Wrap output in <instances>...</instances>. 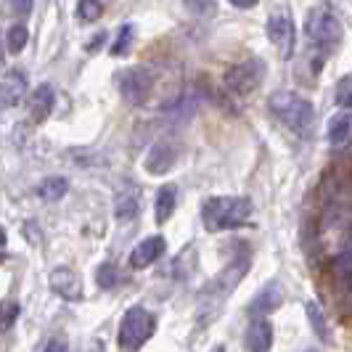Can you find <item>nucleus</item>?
<instances>
[{
  "label": "nucleus",
  "instance_id": "nucleus-1",
  "mask_svg": "<svg viewBox=\"0 0 352 352\" xmlns=\"http://www.w3.org/2000/svg\"><path fill=\"white\" fill-rule=\"evenodd\" d=\"M249 220H252V201L247 196H210L201 201V223L212 233L241 228Z\"/></svg>",
  "mask_w": 352,
  "mask_h": 352
},
{
  "label": "nucleus",
  "instance_id": "nucleus-2",
  "mask_svg": "<svg viewBox=\"0 0 352 352\" xmlns=\"http://www.w3.org/2000/svg\"><path fill=\"white\" fill-rule=\"evenodd\" d=\"M270 111L292 133H297V135H307L313 122H316V109H313V104L307 98H302L300 93H292V90L273 93L270 96Z\"/></svg>",
  "mask_w": 352,
  "mask_h": 352
},
{
  "label": "nucleus",
  "instance_id": "nucleus-3",
  "mask_svg": "<svg viewBox=\"0 0 352 352\" xmlns=\"http://www.w3.org/2000/svg\"><path fill=\"white\" fill-rule=\"evenodd\" d=\"M157 331V318L146 307H130L120 323V347L122 352H138Z\"/></svg>",
  "mask_w": 352,
  "mask_h": 352
},
{
  "label": "nucleus",
  "instance_id": "nucleus-4",
  "mask_svg": "<svg viewBox=\"0 0 352 352\" xmlns=\"http://www.w3.org/2000/svg\"><path fill=\"white\" fill-rule=\"evenodd\" d=\"M307 37L320 51H334L342 40V21L329 6H318L307 19Z\"/></svg>",
  "mask_w": 352,
  "mask_h": 352
},
{
  "label": "nucleus",
  "instance_id": "nucleus-5",
  "mask_svg": "<svg viewBox=\"0 0 352 352\" xmlns=\"http://www.w3.org/2000/svg\"><path fill=\"white\" fill-rule=\"evenodd\" d=\"M265 80V61L263 58H247L239 61L236 67L226 72V88L236 96H249L252 90H257Z\"/></svg>",
  "mask_w": 352,
  "mask_h": 352
},
{
  "label": "nucleus",
  "instance_id": "nucleus-6",
  "mask_svg": "<svg viewBox=\"0 0 352 352\" xmlns=\"http://www.w3.org/2000/svg\"><path fill=\"white\" fill-rule=\"evenodd\" d=\"M151 82L154 77L146 67H130L120 77V93L130 106H141L151 93Z\"/></svg>",
  "mask_w": 352,
  "mask_h": 352
},
{
  "label": "nucleus",
  "instance_id": "nucleus-7",
  "mask_svg": "<svg viewBox=\"0 0 352 352\" xmlns=\"http://www.w3.org/2000/svg\"><path fill=\"white\" fill-rule=\"evenodd\" d=\"M48 283H51V289L61 300H82V278H80V273L74 267H67V265L53 267L51 276H48Z\"/></svg>",
  "mask_w": 352,
  "mask_h": 352
},
{
  "label": "nucleus",
  "instance_id": "nucleus-8",
  "mask_svg": "<svg viewBox=\"0 0 352 352\" xmlns=\"http://www.w3.org/2000/svg\"><path fill=\"white\" fill-rule=\"evenodd\" d=\"M265 32H267V40L278 48V53H281L283 58H289V56L294 53L297 32H294V24H292V19L289 16H270L267 19Z\"/></svg>",
  "mask_w": 352,
  "mask_h": 352
},
{
  "label": "nucleus",
  "instance_id": "nucleus-9",
  "mask_svg": "<svg viewBox=\"0 0 352 352\" xmlns=\"http://www.w3.org/2000/svg\"><path fill=\"white\" fill-rule=\"evenodd\" d=\"M177 154H180V151H177V146L173 141H157L148 148L143 167H146L151 175H164V173H170V170L175 167Z\"/></svg>",
  "mask_w": 352,
  "mask_h": 352
},
{
  "label": "nucleus",
  "instance_id": "nucleus-10",
  "mask_svg": "<svg viewBox=\"0 0 352 352\" xmlns=\"http://www.w3.org/2000/svg\"><path fill=\"white\" fill-rule=\"evenodd\" d=\"M27 96V74L21 69H8L0 80V101L3 109L19 106V101Z\"/></svg>",
  "mask_w": 352,
  "mask_h": 352
},
{
  "label": "nucleus",
  "instance_id": "nucleus-11",
  "mask_svg": "<svg viewBox=\"0 0 352 352\" xmlns=\"http://www.w3.org/2000/svg\"><path fill=\"white\" fill-rule=\"evenodd\" d=\"M164 236H148V239H143L138 247L130 252V265L135 267V270H143V267H148V265H154L164 254Z\"/></svg>",
  "mask_w": 352,
  "mask_h": 352
},
{
  "label": "nucleus",
  "instance_id": "nucleus-12",
  "mask_svg": "<svg viewBox=\"0 0 352 352\" xmlns=\"http://www.w3.org/2000/svg\"><path fill=\"white\" fill-rule=\"evenodd\" d=\"M283 302V289L278 281H270L263 292H257V297L249 302V313L252 316H267L273 313L278 305Z\"/></svg>",
  "mask_w": 352,
  "mask_h": 352
},
{
  "label": "nucleus",
  "instance_id": "nucleus-13",
  "mask_svg": "<svg viewBox=\"0 0 352 352\" xmlns=\"http://www.w3.org/2000/svg\"><path fill=\"white\" fill-rule=\"evenodd\" d=\"M247 352H270L273 347V326L267 320H254L247 329Z\"/></svg>",
  "mask_w": 352,
  "mask_h": 352
},
{
  "label": "nucleus",
  "instance_id": "nucleus-14",
  "mask_svg": "<svg viewBox=\"0 0 352 352\" xmlns=\"http://www.w3.org/2000/svg\"><path fill=\"white\" fill-rule=\"evenodd\" d=\"M53 106H56V93H53V88L51 85H40L32 93V98H30V114H32L35 122H43V120H48Z\"/></svg>",
  "mask_w": 352,
  "mask_h": 352
},
{
  "label": "nucleus",
  "instance_id": "nucleus-15",
  "mask_svg": "<svg viewBox=\"0 0 352 352\" xmlns=\"http://www.w3.org/2000/svg\"><path fill=\"white\" fill-rule=\"evenodd\" d=\"M138 210H141V194H138V188L130 186V191H120V194H117V201H114V214H117V220L130 223V220H135Z\"/></svg>",
  "mask_w": 352,
  "mask_h": 352
},
{
  "label": "nucleus",
  "instance_id": "nucleus-16",
  "mask_svg": "<svg viewBox=\"0 0 352 352\" xmlns=\"http://www.w3.org/2000/svg\"><path fill=\"white\" fill-rule=\"evenodd\" d=\"M175 204H177V188L173 186V183L162 186L157 194V204H154L157 223H167V220L173 217V212H175Z\"/></svg>",
  "mask_w": 352,
  "mask_h": 352
},
{
  "label": "nucleus",
  "instance_id": "nucleus-17",
  "mask_svg": "<svg viewBox=\"0 0 352 352\" xmlns=\"http://www.w3.org/2000/svg\"><path fill=\"white\" fill-rule=\"evenodd\" d=\"M350 130H352V114L350 111H339V114H334V117L329 120L326 135H329V141L334 143V146H339V143L347 141Z\"/></svg>",
  "mask_w": 352,
  "mask_h": 352
},
{
  "label": "nucleus",
  "instance_id": "nucleus-18",
  "mask_svg": "<svg viewBox=\"0 0 352 352\" xmlns=\"http://www.w3.org/2000/svg\"><path fill=\"white\" fill-rule=\"evenodd\" d=\"M305 313H307V320H310V326H313V331L320 342H329L331 339V331H329V323H326V316H323V310H320V305L316 300L305 302Z\"/></svg>",
  "mask_w": 352,
  "mask_h": 352
},
{
  "label": "nucleus",
  "instance_id": "nucleus-19",
  "mask_svg": "<svg viewBox=\"0 0 352 352\" xmlns=\"http://www.w3.org/2000/svg\"><path fill=\"white\" fill-rule=\"evenodd\" d=\"M67 191H69V180H67V177H58V175L45 177V180L37 186V196L45 199V201H58Z\"/></svg>",
  "mask_w": 352,
  "mask_h": 352
},
{
  "label": "nucleus",
  "instance_id": "nucleus-20",
  "mask_svg": "<svg viewBox=\"0 0 352 352\" xmlns=\"http://www.w3.org/2000/svg\"><path fill=\"white\" fill-rule=\"evenodd\" d=\"M27 40H30L27 27L24 24H14L8 30V35H6V48H8V53H21L27 48Z\"/></svg>",
  "mask_w": 352,
  "mask_h": 352
},
{
  "label": "nucleus",
  "instance_id": "nucleus-21",
  "mask_svg": "<svg viewBox=\"0 0 352 352\" xmlns=\"http://www.w3.org/2000/svg\"><path fill=\"white\" fill-rule=\"evenodd\" d=\"M101 14H104V3L101 0H80V6H77V16L82 21H98Z\"/></svg>",
  "mask_w": 352,
  "mask_h": 352
},
{
  "label": "nucleus",
  "instance_id": "nucleus-22",
  "mask_svg": "<svg viewBox=\"0 0 352 352\" xmlns=\"http://www.w3.org/2000/svg\"><path fill=\"white\" fill-rule=\"evenodd\" d=\"M96 278H98V286L101 289H114L120 283V273L111 263H104L98 270H96Z\"/></svg>",
  "mask_w": 352,
  "mask_h": 352
},
{
  "label": "nucleus",
  "instance_id": "nucleus-23",
  "mask_svg": "<svg viewBox=\"0 0 352 352\" xmlns=\"http://www.w3.org/2000/svg\"><path fill=\"white\" fill-rule=\"evenodd\" d=\"M336 104L342 109H352V74L336 85Z\"/></svg>",
  "mask_w": 352,
  "mask_h": 352
},
{
  "label": "nucleus",
  "instance_id": "nucleus-24",
  "mask_svg": "<svg viewBox=\"0 0 352 352\" xmlns=\"http://www.w3.org/2000/svg\"><path fill=\"white\" fill-rule=\"evenodd\" d=\"M130 43H133V27L127 24L120 30V35H117V43L111 45V56H122V53L130 51Z\"/></svg>",
  "mask_w": 352,
  "mask_h": 352
},
{
  "label": "nucleus",
  "instance_id": "nucleus-25",
  "mask_svg": "<svg viewBox=\"0 0 352 352\" xmlns=\"http://www.w3.org/2000/svg\"><path fill=\"white\" fill-rule=\"evenodd\" d=\"M334 270H336V276H342V278H350L352 276V249L350 247H344V252L336 257Z\"/></svg>",
  "mask_w": 352,
  "mask_h": 352
},
{
  "label": "nucleus",
  "instance_id": "nucleus-26",
  "mask_svg": "<svg viewBox=\"0 0 352 352\" xmlns=\"http://www.w3.org/2000/svg\"><path fill=\"white\" fill-rule=\"evenodd\" d=\"M19 313H21V305H19V302H6V305H3V329H6V331L14 326V320L19 318Z\"/></svg>",
  "mask_w": 352,
  "mask_h": 352
},
{
  "label": "nucleus",
  "instance_id": "nucleus-27",
  "mask_svg": "<svg viewBox=\"0 0 352 352\" xmlns=\"http://www.w3.org/2000/svg\"><path fill=\"white\" fill-rule=\"evenodd\" d=\"M186 6H188L194 14H199V16L214 14V0H186Z\"/></svg>",
  "mask_w": 352,
  "mask_h": 352
},
{
  "label": "nucleus",
  "instance_id": "nucleus-28",
  "mask_svg": "<svg viewBox=\"0 0 352 352\" xmlns=\"http://www.w3.org/2000/svg\"><path fill=\"white\" fill-rule=\"evenodd\" d=\"M11 11H14L19 19H27L32 14V0H11Z\"/></svg>",
  "mask_w": 352,
  "mask_h": 352
},
{
  "label": "nucleus",
  "instance_id": "nucleus-29",
  "mask_svg": "<svg viewBox=\"0 0 352 352\" xmlns=\"http://www.w3.org/2000/svg\"><path fill=\"white\" fill-rule=\"evenodd\" d=\"M43 352H69L67 350V339H58V336H53L51 342L45 344V350Z\"/></svg>",
  "mask_w": 352,
  "mask_h": 352
},
{
  "label": "nucleus",
  "instance_id": "nucleus-30",
  "mask_svg": "<svg viewBox=\"0 0 352 352\" xmlns=\"http://www.w3.org/2000/svg\"><path fill=\"white\" fill-rule=\"evenodd\" d=\"M85 352H106V342L101 339V336H96V339H90V344Z\"/></svg>",
  "mask_w": 352,
  "mask_h": 352
},
{
  "label": "nucleus",
  "instance_id": "nucleus-31",
  "mask_svg": "<svg viewBox=\"0 0 352 352\" xmlns=\"http://www.w3.org/2000/svg\"><path fill=\"white\" fill-rule=\"evenodd\" d=\"M236 8H254L257 6V0H230Z\"/></svg>",
  "mask_w": 352,
  "mask_h": 352
}]
</instances>
